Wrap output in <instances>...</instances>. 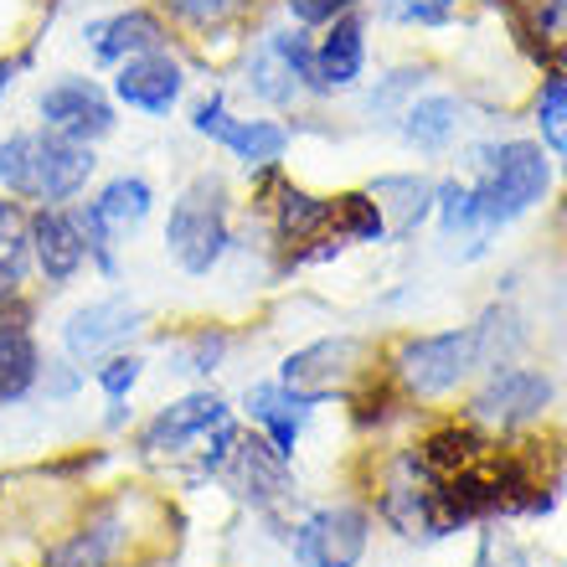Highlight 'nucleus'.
Listing matches in <instances>:
<instances>
[{"label":"nucleus","instance_id":"obj_1","mask_svg":"<svg viewBox=\"0 0 567 567\" xmlns=\"http://www.w3.org/2000/svg\"><path fill=\"white\" fill-rule=\"evenodd\" d=\"M464 186H470V202H475L480 233L495 238V233L516 227L522 217H532L553 196L557 165L542 150V140H526V135L480 140L464 155Z\"/></svg>","mask_w":567,"mask_h":567},{"label":"nucleus","instance_id":"obj_2","mask_svg":"<svg viewBox=\"0 0 567 567\" xmlns=\"http://www.w3.org/2000/svg\"><path fill=\"white\" fill-rule=\"evenodd\" d=\"M99 176V150L62 140L42 124L0 135V196L27 207H73Z\"/></svg>","mask_w":567,"mask_h":567},{"label":"nucleus","instance_id":"obj_3","mask_svg":"<svg viewBox=\"0 0 567 567\" xmlns=\"http://www.w3.org/2000/svg\"><path fill=\"white\" fill-rule=\"evenodd\" d=\"M165 258L186 279H212L238 248V217H233V186L223 171H196L165 212Z\"/></svg>","mask_w":567,"mask_h":567},{"label":"nucleus","instance_id":"obj_4","mask_svg":"<svg viewBox=\"0 0 567 567\" xmlns=\"http://www.w3.org/2000/svg\"><path fill=\"white\" fill-rule=\"evenodd\" d=\"M480 367L475 326H449V330H423V336H403L392 346L388 377L403 398H449V392L470 388Z\"/></svg>","mask_w":567,"mask_h":567},{"label":"nucleus","instance_id":"obj_5","mask_svg":"<svg viewBox=\"0 0 567 567\" xmlns=\"http://www.w3.org/2000/svg\"><path fill=\"white\" fill-rule=\"evenodd\" d=\"M186 130L196 140L217 145L223 155L248 171V176H264V171H279L289 145H295V130L284 120H269V114H233L223 89L202 93L192 109H186Z\"/></svg>","mask_w":567,"mask_h":567},{"label":"nucleus","instance_id":"obj_6","mask_svg":"<svg viewBox=\"0 0 567 567\" xmlns=\"http://www.w3.org/2000/svg\"><path fill=\"white\" fill-rule=\"evenodd\" d=\"M243 89L269 109H295L299 99H320L315 83V31L305 27H264L243 58Z\"/></svg>","mask_w":567,"mask_h":567},{"label":"nucleus","instance_id":"obj_7","mask_svg":"<svg viewBox=\"0 0 567 567\" xmlns=\"http://www.w3.org/2000/svg\"><path fill=\"white\" fill-rule=\"evenodd\" d=\"M553 403H557L553 372L526 367V361H506V367L480 372V388L464 403V423H475V429L495 433V439H516L537 419H547Z\"/></svg>","mask_w":567,"mask_h":567},{"label":"nucleus","instance_id":"obj_8","mask_svg":"<svg viewBox=\"0 0 567 567\" xmlns=\"http://www.w3.org/2000/svg\"><path fill=\"white\" fill-rule=\"evenodd\" d=\"M238 419V408L227 403L217 388H186L181 398L161 403L145 423L135 429V454L140 460H192L223 423Z\"/></svg>","mask_w":567,"mask_h":567},{"label":"nucleus","instance_id":"obj_9","mask_svg":"<svg viewBox=\"0 0 567 567\" xmlns=\"http://www.w3.org/2000/svg\"><path fill=\"white\" fill-rule=\"evenodd\" d=\"M367 357H372V341H367V336H351V330L320 336V341L299 346V351H289V357L279 361V382L305 392V398H315L320 408H330V403H341V398H351L357 382L372 377Z\"/></svg>","mask_w":567,"mask_h":567},{"label":"nucleus","instance_id":"obj_10","mask_svg":"<svg viewBox=\"0 0 567 567\" xmlns=\"http://www.w3.org/2000/svg\"><path fill=\"white\" fill-rule=\"evenodd\" d=\"M145 330H150L145 305H140V299H130L124 289H109V295H99V299L73 305L58 336H62V357L78 361L83 372H93L104 357L130 351Z\"/></svg>","mask_w":567,"mask_h":567},{"label":"nucleus","instance_id":"obj_11","mask_svg":"<svg viewBox=\"0 0 567 567\" xmlns=\"http://www.w3.org/2000/svg\"><path fill=\"white\" fill-rule=\"evenodd\" d=\"M37 124L62 140H78V145L99 150L120 130V104H114L109 83H99V78L58 73V78H47L42 93H37Z\"/></svg>","mask_w":567,"mask_h":567},{"label":"nucleus","instance_id":"obj_12","mask_svg":"<svg viewBox=\"0 0 567 567\" xmlns=\"http://www.w3.org/2000/svg\"><path fill=\"white\" fill-rule=\"evenodd\" d=\"M130 542H135V495H99L42 553V567H114Z\"/></svg>","mask_w":567,"mask_h":567},{"label":"nucleus","instance_id":"obj_13","mask_svg":"<svg viewBox=\"0 0 567 567\" xmlns=\"http://www.w3.org/2000/svg\"><path fill=\"white\" fill-rule=\"evenodd\" d=\"M372 547V511L351 501L310 506L289 526V557L295 567H361Z\"/></svg>","mask_w":567,"mask_h":567},{"label":"nucleus","instance_id":"obj_14","mask_svg":"<svg viewBox=\"0 0 567 567\" xmlns=\"http://www.w3.org/2000/svg\"><path fill=\"white\" fill-rule=\"evenodd\" d=\"M186 58L176 47H155V52H140V58L120 62L114 78H109V93L114 104L130 109V114H145V120H171L181 104H186Z\"/></svg>","mask_w":567,"mask_h":567},{"label":"nucleus","instance_id":"obj_15","mask_svg":"<svg viewBox=\"0 0 567 567\" xmlns=\"http://www.w3.org/2000/svg\"><path fill=\"white\" fill-rule=\"evenodd\" d=\"M217 480H223L227 491L238 495L248 511L274 516V511L295 495V460H284V454L269 444V439H264V433L243 423L238 449H233V460L223 464V475H217Z\"/></svg>","mask_w":567,"mask_h":567},{"label":"nucleus","instance_id":"obj_16","mask_svg":"<svg viewBox=\"0 0 567 567\" xmlns=\"http://www.w3.org/2000/svg\"><path fill=\"white\" fill-rule=\"evenodd\" d=\"M155 47H171V21L155 6H124V11L83 21V52L93 68H109V73L140 52H155Z\"/></svg>","mask_w":567,"mask_h":567},{"label":"nucleus","instance_id":"obj_17","mask_svg":"<svg viewBox=\"0 0 567 567\" xmlns=\"http://www.w3.org/2000/svg\"><path fill=\"white\" fill-rule=\"evenodd\" d=\"M31 269L58 295L73 289L89 269V243L73 207H31Z\"/></svg>","mask_w":567,"mask_h":567},{"label":"nucleus","instance_id":"obj_18","mask_svg":"<svg viewBox=\"0 0 567 567\" xmlns=\"http://www.w3.org/2000/svg\"><path fill=\"white\" fill-rule=\"evenodd\" d=\"M238 413L248 429H258L274 449H279L284 460H295L299 439H305L310 419L320 413V403L305 398V392H295V388H284L279 377H264V382H248V388H243Z\"/></svg>","mask_w":567,"mask_h":567},{"label":"nucleus","instance_id":"obj_19","mask_svg":"<svg viewBox=\"0 0 567 567\" xmlns=\"http://www.w3.org/2000/svg\"><path fill=\"white\" fill-rule=\"evenodd\" d=\"M42 336H37V305H6L0 310V408H21L37 398L42 382Z\"/></svg>","mask_w":567,"mask_h":567},{"label":"nucleus","instance_id":"obj_20","mask_svg":"<svg viewBox=\"0 0 567 567\" xmlns=\"http://www.w3.org/2000/svg\"><path fill=\"white\" fill-rule=\"evenodd\" d=\"M269 233L274 248L295 258L299 248L336 233V196H320L310 186H299V181H279L269 196Z\"/></svg>","mask_w":567,"mask_h":567},{"label":"nucleus","instance_id":"obj_21","mask_svg":"<svg viewBox=\"0 0 567 567\" xmlns=\"http://www.w3.org/2000/svg\"><path fill=\"white\" fill-rule=\"evenodd\" d=\"M361 78H367V16L346 11L315 37V83L320 99H336L361 89Z\"/></svg>","mask_w":567,"mask_h":567},{"label":"nucleus","instance_id":"obj_22","mask_svg":"<svg viewBox=\"0 0 567 567\" xmlns=\"http://www.w3.org/2000/svg\"><path fill=\"white\" fill-rule=\"evenodd\" d=\"M155 202H161V196H155V181L140 176V171H120V176L99 181V186L83 196V207H89L120 243L135 238L140 227L155 217Z\"/></svg>","mask_w":567,"mask_h":567},{"label":"nucleus","instance_id":"obj_23","mask_svg":"<svg viewBox=\"0 0 567 567\" xmlns=\"http://www.w3.org/2000/svg\"><path fill=\"white\" fill-rule=\"evenodd\" d=\"M392 124H398V140H403L408 150H419V155H444L464 130V104L454 93H419Z\"/></svg>","mask_w":567,"mask_h":567},{"label":"nucleus","instance_id":"obj_24","mask_svg":"<svg viewBox=\"0 0 567 567\" xmlns=\"http://www.w3.org/2000/svg\"><path fill=\"white\" fill-rule=\"evenodd\" d=\"M31 207L0 196V310L31 299Z\"/></svg>","mask_w":567,"mask_h":567},{"label":"nucleus","instance_id":"obj_25","mask_svg":"<svg viewBox=\"0 0 567 567\" xmlns=\"http://www.w3.org/2000/svg\"><path fill=\"white\" fill-rule=\"evenodd\" d=\"M367 192H372V202L382 207V217H388L392 238L419 233L433 217V181L419 176V171H388V176H377Z\"/></svg>","mask_w":567,"mask_h":567},{"label":"nucleus","instance_id":"obj_26","mask_svg":"<svg viewBox=\"0 0 567 567\" xmlns=\"http://www.w3.org/2000/svg\"><path fill=\"white\" fill-rule=\"evenodd\" d=\"M233 346H238V336L227 326H212V320L207 326H192L181 341L165 346V351H171V367H165V372L186 377L192 388H212V377L233 361Z\"/></svg>","mask_w":567,"mask_h":567},{"label":"nucleus","instance_id":"obj_27","mask_svg":"<svg viewBox=\"0 0 567 567\" xmlns=\"http://www.w3.org/2000/svg\"><path fill=\"white\" fill-rule=\"evenodd\" d=\"M475 326V346H480V367L491 372V367H506V361L522 357L526 346V315L511 305V299H495V305H485V310L470 320Z\"/></svg>","mask_w":567,"mask_h":567},{"label":"nucleus","instance_id":"obj_28","mask_svg":"<svg viewBox=\"0 0 567 567\" xmlns=\"http://www.w3.org/2000/svg\"><path fill=\"white\" fill-rule=\"evenodd\" d=\"M254 0H155V11L171 21V27L192 31V37H223Z\"/></svg>","mask_w":567,"mask_h":567},{"label":"nucleus","instance_id":"obj_29","mask_svg":"<svg viewBox=\"0 0 567 567\" xmlns=\"http://www.w3.org/2000/svg\"><path fill=\"white\" fill-rule=\"evenodd\" d=\"M532 124H537L542 150L553 161H563V176H567V73L542 78L537 99H532Z\"/></svg>","mask_w":567,"mask_h":567},{"label":"nucleus","instance_id":"obj_30","mask_svg":"<svg viewBox=\"0 0 567 567\" xmlns=\"http://www.w3.org/2000/svg\"><path fill=\"white\" fill-rule=\"evenodd\" d=\"M336 238L341 243H388V217L372 202V192H346L336 196Z\"/></svg>","mask_w":567,"mask_h":567},{"label":"nucleus","instance_id":"obj_31","mask_svg":"<svg viewBox=\"0 0 567 567\" xmlns=\"http://www.w3.org/2000/svg\"><path fill=\"white\" fill-rule=\"evenodd\" d=\"M423 83H429V68H419V62H403V68H392L388 78H377V89L367 93V114L372 120H398L413 99L423 93Z\"/></svg>","mask_w":567,"mask_h":567},{"label":"nucleus","instance_id":"obj_32","mask_svg":"<svg viewBox=\"0 0 567 567\" xmlns=\"http://www.w3.org/2000/svg\"><path fill=\"white\" fill-rule=\"evenodd\" d=\"M145 372H150V357L130 346V351H114V357H104L93 367V388L104 392V403H135Z\"/></svg>","mask_w":567,"mask_h":567},{"label":"nucleus","instance_id":"obj_33","mask_svg":"<svg viewBox=\"0 0 567 567\" xmlns=\"http://www.w3.org/2000/svg\"><path fill=\"white\" fill-rule=\"evenodd\" d=\"M460 0H382V16L392 27H419V31H439L454 21Z\"/></svg>","mask_w":567,"mask_h":567},{"label":"nucleus","instance_id":"obj_34","mask_svg":"<svg viewBox=\"0 0 567 567\" xmlns=\"http://www.w3.org/2000/svg\"><path fill=\"white\" fill-rule=\"evenodd\" d=\"M83 382H89V372H83L78 361L47 357L42 361V382H37V398H47V403H73L78 392H83Z\"/></svg>","mask_w":567,"mask_h":567},{"label":"nucleus","instance_id":"obj_35","mask_svg":"<svg viewBox=\"0 0 567 567\" xmlns=\"http://www.w3.org/2000/svg\"><path fill=\"white\" fill-rule=\"evenodd\" d=\"M346 11H361V0H284V16L305 31H326Z\"/></svg>","mask_w":567,"mask_h":567},{"label":"nucleus","instance_id":"obj_36","mask_svg":"<svg viewBox=\"0 0 567 567\" xmlns=\"http://www.w3.org/2000/svg\"><path fill=\"white\" fill-rule=\"evenodd\" d=\"M475 567H532L526 547L511 532L491 526V532H480V553H475Z\"/></svg>","mask_w":567,"mask_h":567},{"label":"nucleus","instance_id":"obj_37","mask_svg":"<svg viewBox=\"0 0 567 567\" xmlns=\"http://www.w3.org/2000/svg\"><path fill=\"white\" fill-rule=\"evenodd\" d=\"M104 408H109V413H104V429L109 433H124L130 423H135V408H130V403H104Z\"/></svg>","mask_w":567,"mask_h":567},{"label":"nucleus","instance_id":"obj_38","mask_svg":"<svg viewBox=\"0 0 567 567\" xmlns=\"http://www.w3.org/2000/svg\"><path fill=\"white\" fill-rule=\"evenodd\" d=\"M27 62H31V58H0V99L16 89V73H21Z\"/></svg>","mask_w":567,"mask_h":567},{"label":"nucleus","instance_id":"obj_39","mask_svg":"<svg viewBox=\"0 0 567 567\" xmlns=\"http://www.w3.org/2000/svg\"><path fill=\"white\" fill-rule=\"evenodd\" d=\"M557 227H563V238H567V196H563V207H557Z\"/></svg>","mask_w":567,"mask_h":567}]
</instances>
